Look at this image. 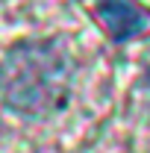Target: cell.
<instances>
[{"label":"cell","mask_w":150,"mask_h":153,"mask_svg":"<svg viewBox=\"0 0 150 153\" xmlns=\"http://www.w3.org/2000/svg\"><path fill=\"white\" fill-rule=\"evenodd\" d=\"M71 56L59 41H24L3 59V100L21 115H50L71 94Z\"/></svg>","instance_id":"obj_1"},{"label":"cell","mask_w":150,"mask_h":153,"mask_svg":"<svg viewBox=\"0 0 150 153\" xmlns=\"http://www.w3.org/2000/svg\"><path fill=\"white\" fill-rule=\"evenodd\" d=\"M94 18L106 30L112 41H130L144 30V15L130 0H97L94 3Z\"/></svg>","instance_id":"obj_2"}]
</instances>
